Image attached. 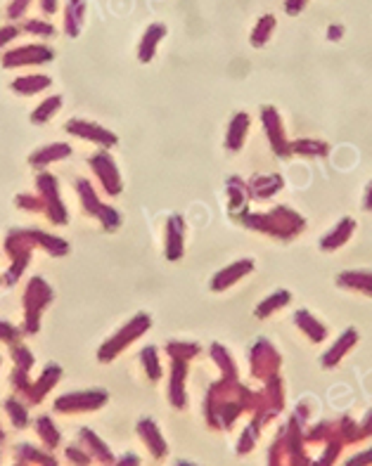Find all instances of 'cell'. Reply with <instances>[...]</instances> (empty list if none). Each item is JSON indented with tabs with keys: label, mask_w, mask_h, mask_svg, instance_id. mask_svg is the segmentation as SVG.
Listing matches in <instances>:
<instances>
[{
	"label": "cell",
	"mask_w": 372,
	"mask_h": 466,
	"mask_svg": "<svg viewBox=\"0 0 372 466\" xmlns=\"http://www.w3.org/2000/svg\"><path fill=\"white\" fill-rule=\"evenodd\" d=\"M53 60V50L45 45H29V48H19V50L10 52L5 57V65L15 67V65H29V62H50Z\"/></svg>",
	"instance_id": "1"
},
{
	"label": "cell",
	"mask_w": 372,
	"mask_h": 466,
	"mask_svg": "<svg viewBox=\"0 0 372 466\" xmlns=\"http://www.w3.org/2000/svg\"><path fill=\"white\" fill-rule=\"evenodd\" d=\"M83 0H69V8H67V33L69 36H76L81 31V22H83Z\"/></svg>",
	"instance_id": "3"
},
{
	"label": "cell",
	"mask_w": 372,
	"mask_h": 466,
	"mask_svg": "<svg viewBox=\"0 0 372 466\" xmlns=\"http://www.w3.org/2000/svg\"><path fill=\"white\" fill-rule=\"evenodd\" d=\"M26 29L33 31V33H45V36H50V33L55 31L50 24H43V22H29L26 24Z\"/></svg>",
	"instance_id": "11"
},
{
	"label": "cell",
	"mask_w": 372,
	"mask_h": 466,
	"mask_svg": "<svg viewBox=\"0 0 372 466\" xmlns=\"http://www.w3.org/2000/svg\"><path fill=\"white\" fill-rule=\"evenodd\" d=\"M297 322H299V327H306V331L311 334L313 341L325 338V327H322V324H315V320H311L308 313H297Z\"/></svg>",
	"instance_id": "6"
},
{
	"label": "cell",
	"mask_w": 372,
	"mask_h": 466,
	"mask_svg": "<svg viewBox=\"0 0 372 466\" xmlns=\"http://www.w3.org/2000/svg\"><path fill=\"white\" fill-rule=\"evenodd\" d=\"M43 10L45 12H55V10H58V0H43Z\"/></svg>",
	"instance_id": "15"
},
{
	"label": "cell",
	"mask_w": 372,
	"mask_h": 466,
	"mask_svg": "<svg viewBox=\"0 0 372 466\" xmlns=\"http://www.w3.org/2000/svg\"><path fill=\"white\" fill-rule=\"evenodd\" d=\"M166 36V29L161 24H152L150 29L145 31V36H143V43H140V60L143 62H150L152 60V55H154V50H157V43L161 38Z\"/></svg>",
	"instance_id": "2"
},
{
	"label": "cell",
	"mask_w": 372,
	"mask_h": 466,
	"mask_svg": "<svg viewBox=\"0 0 372 466\" xmlns=\"http://www.w3.org/2000/svg\"><path fill=\"white\" fill-rule=\"evenodd\" d=\"M249 267H251V260H242V263H237L235 267H230V270L221 272L219 277H216V282H214V289H223V287H228L230 282H235L237 277H242V274L247 272Z\"/></svg>",
	"instance_id": "5"
},
{
	"label": "cell",
	"mask_w": 372,
	"mask_h": 466,
	"mask_svg": "<svg viewBox=\"0 0 372 466\" xmlns=\"http://www.w3.org/2000/svg\"><path fill=\"white\" fill-rule=\"evenodd\" d=\"M249 126V118L244 116V114H240L233 121V126H230V138H228V145L233 147V150H237V147L242 145V131L247 128Z\"/></svg>",
	"instance_id": "7"
},
{
	"label": "cell",
	"mask_w": 372,
	"mask_h": 466,
	"mask_svg": "<svg viewBox=\"0 0 372 466\" xmlns=\"http://www.w3.org/2000/svg\"><path fill=\"white\" fill-rule=\"evenodd\" d=\"M26 5H29V0H12L10 5V17H19L22 12L26 10Z\"/></svg>",
	"instance_id": "12"
},
{
	"label": "cell",
	"mask_w": 372,
	"mask_h": 466,
	"mask_svg": "<svg viewBox=\"0 0 372 466\" xmlns=\"http://www.w3.org/2000/svg\"><path fill=\"white\" fill-rule=\"evenodd\" d=\"M48 86V79H43V76H38V79H26V81H17L15 88L19 90H33V88H43Z\"/></svg>",
	"instance_id": "9"
},
{
	"label": "cell",
	"mask_w": 372,
	"mask_h": 466,
	"mask_svg": "<svg viewBox=\"0 0 372 466\" xmlns=\"http://www.w3.org/2000/svg\"><path fill=\"white\" fill-rule=\"evenodd\" d=\"M15 36H17V29H15V26H5V29H0V45L8 43V40L15 38Z\"/></svg>",
	"instance_id": "13"
},
{
	"label": "cell",
	"mask_w": 372,
	"mask_h": 466,
	"mask_svg": "<svg viewBox=\"0 0 372 466\" xmlns=\"http://www.w3.org/2000/svg\"><path fill=\"white\" fill-rule=\"evenodd\" d=\"M273 29H275V17L273 15H266V17L258 19V24L254 26V31H251V45L254 48L266 45V40L270 38Z\"/></svg>",
	"instance_id": "4"
},
{
	"label": "cell",
	"mask_w": 372,
	"mask_h": 466,
	"mask_svg": "<svg viewBox=\"0 0 372 466\" xmlns=\"http://www.w3.org/2000/svg\"><path fill=\"white\" fill-rule=\"evenodd\" d=\"M287 301H290V294H287V292H285V294L280 292V294H275V296H273V299H268V301H266V306H261V308H258V310H256V315H258V317L268 315L270 310L280 308V306H283V303H287Z\"/></svg>",
	"instance_id": "8"
},
{
	"label": "cell",
	"mask_w": 372,
	"mask_h": 466,
	"mask_svg": "<svg viewBox=\"0 0 372 466\" xmlns=\"http://www.w3.org/2000/svg\"><path fill=\"white\" fill-rule=\"evenodd\" d=\"M344 36V26H339V24H332L329 26V31H327V38L329 40H339Z\"/></svg>",
	"instance_id": "14"
},
{
	"label": "cell",
	"mask_w": 372,
	"mask_h": 466,
	"mask_svg": "<svg viewBox=\"0 0 372 466\" xmlns=\"http://www.w3.org/2000/svg\"><path fill=\"white\" fill-rule=\"evenodd\" d=\"M306 8V0H285V10L287 15H299L301 10Z\"/></svg>",
	"instance_id": "10"
}]
</instances>
